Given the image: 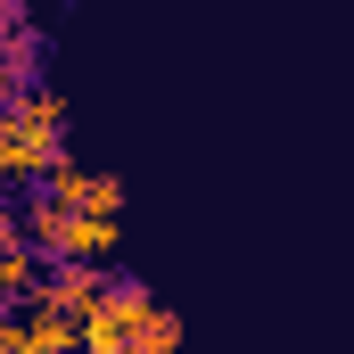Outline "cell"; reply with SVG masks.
Returning a JSON list of instances; mask_svg holds the SVG:
<instances>
[{
    "label": "cell",
    "instance_id": "6da1fadb",
    "mask_svg": "<svg viewBox=\"0 0 354 354\" xmlns=\"http://www.w3.org/2000/svg\"><path fill=\"white\" fill-rule=\"evenodd\" d=\"M25 239H33V256H50V264H99V256H115L124 214H83V206L33 198V206H25Z\"/></svg>",
    "mask_w": 354,
    "mask_h": 354
},
{
    "label": "cell",
    "instance_id": "7a4b0ae2",
    "mask_svg": "<svg viewBox=\"0 0 354 354\" xmlns=\"http://www.w3.org/2000/svg\"><path fill=\"white\" fill-rule=\"evenodd\" d=\"M66 157V99L50 83H33L17 99V149H8V181H41Z\"/></svg>",
    "mask_w": 354,
    "mask_h": 354
},
{
    "label": "cell",
    "instance_id": "3957f363",
    "mask_svg": "<svg viewBox=\"0 0 354 354\" xmlns=\"http://www.w3.org/2000/svg\"><path fill=\"white\" fill-rule=\"evenodd\" d=\"M157 313V297L140 288V280H107L99 288V305L83 313V354H124L132 346V330Z\"/></svg>",
    "mask_w": 354,
    "mask_h": 354
},
{
    "label": "cell",
    "instance_id": "277c9868",
    "mask_svg": "<svg viewBox=\"0 0 354 354\" xmlns=\"http://www.w3.org/2000/svg\"><path fill=\"white\" fill-rule=\"evenodd\" d=\"M41 198L83 206V214H124V181H115V174H91V165H75V157H58V165L41 174Z\"/></svg>",
    "mask_w": 354,
    "mask_h": 354
},
{
    "label": "cell",
    "instance_id": "5b68a950",
    "mask_svg": "<svg viewBox=\"0 0 354 354\" xmlns=\"http://www.w3.org/2000/svg\"><path fill=\"white\" fill-rule=\"evenodd\" d=\"M99 288H107V280H99V264H50V272H41V297H33V305L66 313V322L83 330V313L99 305Z\"/></svg>",
    "mask_w": 354,
    "mask_h": 354
},
{
    "label": "cell",
    "instance_id": "8992f818",
    "mask_svg": "<svg viewBox=\"0 0 354 354\" xmlns=\"http://www.w3.org/2000/svg\"><path fill=\"white\" fill-rule=\"evenodd\" d=\"M33 297H41V264H33V248L0 256V305H33Z\"/></svg>",
    "mask_w": 354,
    "mask_h": 354
},
{
    "label": "cell",
    "instance_id": "52a82bcc",
    "mask_svg": "<svg viewBox=\"0 0 354 354\" xmlns=\"http://www.w3.org/2000/svg\"><path fill=\"white\" fill-rule=\"evenodd\" d=\"M0 66H8L17 83L33 91V83H41V33H33V25H8V50H0Z\"/></svg>",
    "mask_w": 354,
    "mask_h": 354
},
{
    "label": "cell",
    "instance_id": "ba28073f",
    "mask_svg": "<svg viewBox=\"0 0 354 354\" xmlns=\"http://www.w3.org/2000/svg\"><path fill=\"white\" fill-rule=\"evenodd\" d=\"M124 354H181V313H165V305H157V313L132 330V346H124Z\"/></svg>",
    "mask_w": 354,
    "mask_h": 354
},
{
    "label": "cell",
    "instance_id": "9c48e42d",
    "mask_svg": "<svg viewBox=\"0 0 354 354\" xmlns=\"http://www.w3.org/2000/svg\"><path fill=\"white\" fill-rule=\"evenodd\" d=\"M17 248H33V239H25V206L0 198V256H17Z\"/></svg>",
    "mask_w": 354,
    "mask_h": 354
},
{
    "label": "cell",
    "instance_id": "30bf717a",
    "mask_svg": "<svg viewBox=\"0 0 354 354\" xmlns=\"http://www.w3.org/2000/svg\"><path fill=\"white\" fill-rule=\"evenodd\" d=\"M8 149H17V107L0 115V181H8Z\"/></svg>",
    "mask_w": 354,
    "mask_h": 354
},
{
    "label": "cell",
    "instance_id": "8fae6325",
    "mask_svg": "<svg viewBox=\"0 0 354 354\" xmlns=\"http://www.w3.org/2000/svg\"><path fill=\"white\" fill-rule=\"evenodd\" d=\"M0 50H8V17H0Z\"/></svg>",
    "mask_w": 354,
    "mask_h": 354
}]
</instances>
